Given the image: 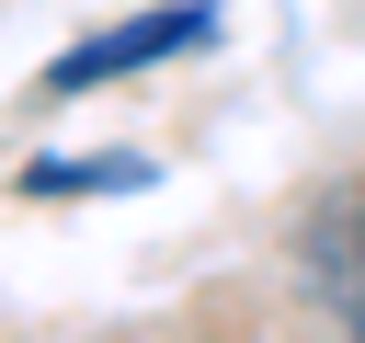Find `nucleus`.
Segmentation results:
<instances>
[{"mask_svg":"<svg viewBox=\"0 0 365 343\" xmlns=\"http://www.w3.org/2000/svg\"><path fill=\"white\" fill-rule=\"evenodd\" d=\"M217 34H228V11H217V0H148V11H125V23L80 34L68 57H46L34 103H80V91L137 80V69H160V57H194V46H217Z\"/></svg>","mask_w":365,"mask_h":343,"instance_id":"1","label":"nucleus"},{"mask_svg":"<svg viewBox=\"0 0 365 343\" xmlns=\"http://www.w3.org/2000/svg\"><path fill=\"white\" fill-rule=\"evenodd\" d=\"M285 252H297L308 309H319L331 332H354V343H365V172H331V183L297 206Z\"/></svg>","mask_w":365,"mask_h":343,"instance_id":"2","label":"nucleus"},{"mask_svg":"<svg viewBox=\"0 0 365 343\" xmlns=\"http://www.w3.org/2000/svg\"><path fill=\"white\" fill-rule=\"evenodd\" d=\"M160 160L148 149H114V160H23V194H148Z\"/></svg>","mask_w":365,"mask_h":343,"instance_id":"3","label":"nucleus"}]
</instances>
